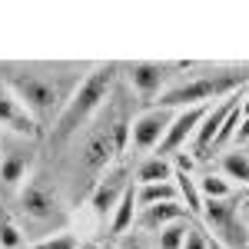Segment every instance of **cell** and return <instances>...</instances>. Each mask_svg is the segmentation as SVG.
<instances>
[{
  "mask_svg": "<svg viewBox=\"0 0 249 249\" xmlns=\"http://www.w3.org/2000/svg\"><path fill=\"white\" fill-rule=\"evenodd\" d=\"M170 120H173V110H166V107H150L140 116H133L130 120V146H136L140 153L160 150L163 136L170 130Z\"/></svg>",
  "mask_w": 249,
  "mask_h": 249,
  "instance_id": "cell-7",
  "label": "cell"
},
{
  "mask_svg": "<svg viewBox=\"0 0 249 249\" xmlns=\"http://www.w3.org/2000/svg\"><path fill=\"white\" fill-rule=\"evenodd\" d=\"M113 83H116V63H96L87 77L73 87L70 100L63 103L57 123L50 126L57 143H67L70 136H77L90 120H93L113 96Z\"/></svg>",
  "mask_w": 249,
  "mask_h": 249,
  "instance_id": "cell-1",
  "label": "cell"
},
{
  "mask_svg": "<svg viewBox=\"0 0 249 249\" xmlns=\"http://www.w3.org/2000/svg\"><path fill=\"white\" fill-rule=\"evenodd\" d=\"M210 107L213 103H206V107H183V110H173L170 130H166L163 143H160V156L176 153L179 146H186L193 136H196V130H199V123H203V116H206Z\"/></svg>",
  "mask_w": 249,
  "mask_h": 249,
  "instance_id": "cell-9",
  "label": "cell"
},
{
  "mask_svg": "<svg viewBox=\"0 0 249 249\" xmlns=\"http://www.w3.org/2000/svg\"><path fill=\"white\" fill-rule=\"evenodd\" d=\"M243 87H249V70H210V73H196V77L183 80L176 87H166L156 107H166V110L206 107V103L239 93Z\"/></svg>",
  "mask_w": 249,
  "mask_h": 249,
  "instance_id": "cell-3",
  "label": "cell"
},
{
  "mask_svg": "<svg viewBox=\"0 0 249 249\" xmlns=\"http://www.w3.org/2000/svg\"><path fill=\"white\" fill-rule=\"evenodd\" d=\"M186 223H173V226H166V230H160L156 236H160V249H183V239H186Z\"/></svg>",
  "mask_w": 249,
  "mask_h": 249,
  "instance_id": "cell-22",
  "label": "cell"
},
{
  "mask_svg": "<svg viewBox=\"0 0 249 249\" xmlns=\"http://www.w3.org/2000/svg\"><path fill=\"white\" fill-rule=\"evenodd\" d=\"M223 176L226 179H236V183H249V156L232 150V153L223 156Z\"/></svg>",
  "mask_w": 249,
  "mask_h": 249,
  "instance_id": "cell-20",
  "label": "cell"
},
{
  "mask_svg": "<svg viewBox=\"0 0 249 249\" xmlns=\"http://www.w3.org/2000/svg\"><path fill=\"white\" fill-rule=\"evenodd\" d=\"M17 199H20V213H23L30 223L47 226V223H53V219L63 216L60 193H57V186L50 183V176H47L43 170L30 173V179L17 190Z\"/></svg>",
  "mask_w": 249,
  "mask_h": 249,
  "instance_id": "cell-5",
  "label": "cell"
},
{
  "mask_svg": "<svg viewBox=\"0 0 249 249\" xmlns=\"http://www.w3.org/2000/svg\"><path fill=\"white\" fill-rule=\"evenodd\" d=\"M196 186L203 199H232V183L223 173H206L203 179H196Z\"/></svg>",
  "mask_w": 249,
  "mask_h": 249,
  "instance_id": "cell-19",
  "label": "cell"
},
{
  "mask_svg": "<svg viewBox=\"0 0 249 249\" xmlns=\"http://www.w3.org/2000/svg\"><path fill=\"white\" fill-rule=\"evenodd\" d=\"M0 140H3V136H0Z\"/></svg>",
  "mask_w": 249,
  "mask_h": 249,
  "instance_id": "cell-28",
  "label": "cell"
},
{
  "mask_svg": "<svg viewBox=\"0 0 249 249\" xmlns=\"http://www.w3.org/2000/svg\"><path fill=\"white\" fill-rule=\"evenodd\" d=\"M116 249H146V243L140 239V236H133V232H126L123 239H120V246Z\"/></svg>",
  "mask_w": 249,
  "mask_h": 249,
  "instance_id": "cell-25",
  "label": "cell"
},
{
  "mask_svg": "<svg viewBox=\"0 0 249 249\" xmlns=\"http://www.w3.org/2000/svg\"><path fill=\"white\" fill-rule=\"evenodd\" d=\"M173 223H186L183 203H156V206H146V210H136L133 226H140L146 232H160L166 226H173Z\"/></svg>",
  "mask_w": 249,
  "mask_h": 249,
  "instance_id": "cell-13",
  "label": "cell"
},
{
  "mask_svg": "<svg viewBox=\"0 0 249 249\" xmlns=\"http://www.w3.org/2000/svg\"><path fill=\"white\" fill-rule=\"evenodd\" d=\"M173 186H176V193H179V203H183V210L186 213H199L203 210V196H199V186H196V179L193 176H186V173H173Z\"/></svg>",
  "mask_w": 249,
  "mask_h": 249,
  "instance_id": "cell-18",
  "label": "cell"
},
{
  "mask_svg": "<svg viewBox=\"0 0 249 249\" xmlns=\"http://www.w3.org/2000/svg\"><path fill=\"white\" fill-rule=\"evenodd\" d=\"M173 163L166 156H146L140 166H136V186H146V183H173Z\"/></svg>",
  "mask_w": 249,
  "mask_h": 249,
  "instance_id": "cell-15",
  "label": "cell"
},
{
  "mask_svg": "<svg viewBox=\"0 0 249 249\" xmlns=\"http://www.w3.org/2000/svg\"><path fill=\"white\" fill-rule=\"evenodd\" d=\"M126 190H130L126 170H123V166H110V170L93 183V190H90V206H93V213L96 216H110V213L116 210V203H120V196Z\"/></svg>",
  "mask_w": 249,
  "mask_h": 249,
  "instance_id": "cell-12",
  "label": "cell"
},
{
  "mask_svg": "<svg viewBox=\"0 0 249 249\" xmlns=\"http://www.w3.org/2000/svg\"><path fill=\"white\" fill-rule=\"evenodd\" d=\"M166 77H170V67L156 63V60H140V63H130V70H126V80L143 103H153L156 96H163Z\"/></svg>",
  "mask_w": 249,
  "mask_h": 249,
  "instance_id": "cell-8",
  "label": "cell"
},
{
  "mask_svg": "<svg viewBox=\"0 0 249 249\" xmlns=\"http://www.w3.org/2000/svg\"><path fill=\"white\" fill-rule=\"evenodd\" d=\"M0 246L3 249H20L23 246V232L14 219H0Z\"/></svg>",
  "mask_w": 249,
  "mask_h": 249,
  "instance_id": "cell-23",
  "label": "cell"
},
{
  "mask_svg": "<svg viewBox=\"0 0 249 249\" xmlns=\"http://www.w3.org/2000/svg\"><path fill=\"white\" fill-rule=\"evenodd\" d=\"M80 249H113V246H107V243H83Z\"/></svg>",
  "mask_w": 249,
  "mask_h": 249,
  "instance_id": "cell-26",
  "label": "cell"
},
{
  "mask_svg": "<svg viewBox=\"0 0 249 249\" xmlns=\"http://www.w3.org/2000/svg\"><path fill=\"white\" fill-rule=\"evenodd\" d=\"M210 249H226V246H223V243H216V239H213V243H210Z\"/></svg>",
  "mask_w": 249,
  "mask_h": 249,
  "instance_id": "cell-27",
  "label": "cell"
},
{
  "mask_svg": "<svg viewBox=\"0 0 249 249\" xmlns=\"http://www.w3.org/2000/svg\"><path fill=\"white\" fill-rule=\"evenodd\" d=\"M3 83L14 90V96L23 103V110L30 113V120L37 123L40 130L57 123L63 103L73 93V87H67L60 77H50V73H43V70H23V67L7 70Z\"/></svg>",
  "mask_w": 249,
  "mask_h": 249,
  "instance_id": "cell-2",
  "label": "cell"
},
{
  "mask_svg": "<svg viewBox=\"0 0 249 249\" xmlns=\"http://www.w3.org/2000/svg\"><path fill=\"white\" fill-rule=\"evenodd\" d=\"M0 130H7L14 136H27V140H37L40 136V126L30 120V113L23 110V103L3 83V77H0Z\"/></svg>",
  "mask_w": 249,
  "mask_h": 249,
  "instance_id": "cell-10",
  "label": "cell"
},
{
  "mask_svg": "<svg viewBox=\"0 0 249 249\" xmlns=\"http://www.w3.org/2000/svg\"><path fill=\"white\" fill-rule=\"evenodd\" d=\"M203 219L210 223L216 232H226L232 230V223H236V210H232V203L230 199H203Z\"/></svg>",
  "mask_w": 249,
  "mask_h": 249,
  "instance_id": "cell-16",
  "label": "cell"
},
{
  "mask_svg": "<svg viewBox=\"0 0 249 249\" xmlns=\"http://www.w3.org/2000/svg\"><path fill=\"white\" fill-rule=\"evenodd\" d=\"M236 107H239V93L226 96V100L213 103L210 110H206L203 123H199V130H196V136H193V153H196V156H206V150L216 146V136H219L223 123H226V116H230Z\"/></svg>",
  "mask_w": 249,
  "mask_h": 249,
  "instance_id": "cell-11",
  "label": "cell"
},
{
  "mask_svg": "<svg viewBox=\"0 0 249 249\" xmlns=\"http://www.w3.org/2000/svg\"><path fill=\"white\" fill-rule=\"evenodd\" d=\"M126 146H130V120L126 116L100 123L83 136V146L77 153V173L87 176V183H96Z\"/></svg>",
  "mask_w": 249,
  "mask_h": 249,
  "instance_id": "cell-4",
  "label": "cell"
},
{
  "mask_svg": "<svg viewBox=\"0 0 249 249\" xmlns=\"http://www.w3.org/2000/svg\"><path fill=\"white\" fill-rule=\"evenodd\" d=\"M37 170V150L27 136H3L0 140V193H17L30 173Z\"/></svg>",
  "mask_w": 249,
  "mask_h": 249,
  "instance_id": "cell-6",
  "label": "cell"
},
{
  "mask_svg": "<svg viewBox=\"0 0 249 249\" xmlns=\"http://www.w3.org/2000/svg\"><path fill=\"white\" fill-rule=\"evenodd\" d=\"M183 249H210V239L203 236L199 230H186V239H183Z\"/></svg>",
  "mask_w": 249,
  "mask_h": 249,
  "instance_id": "cell-24",
  "label": "cell"
},
{
  "mask_svg": "<svg viewBox=\"0 0 249 249\" xmlns=\"http://www.w3.org/2000/svg\"><path fill=\"white\" fill-rule=\"evenodd\" d=\"M156 203H179V193L173 183H146V186H136V210H146Z\"/></svg>",
  "mask_w": 249,
  "mask_h": 249,
  "instance_id": "cell-17",
  "label": "cell"
},
{
  "mask_svg": "<svg viewBox=\"0 0 249 249\" xmlns=\"http://www.w3.org/2000/svg\"><path fill=\"white\" fill-rule=\"evenodd\" d=\"M136 223V186L120 196V203H116V210L110 213V232L113 236H126V230H133Z\"/></svg>",
  "mask_w": 249,
  "mask_h": 249,
  "instance_id": "cell-14",
  "label": "cell"
},
{
  "mask_svg": "<svg viewBox=\"0 0 249 249\" xmlns=\"http://www.w3.org/2000/svg\"><path fill=\"white\" fill-rule=\"evenodd\" d=\"M20 249H80V243L70 232H53V236H43L37 243H23Z\"/></svg>",
  "mask_w": 249,
  "mask_h": 249,
  "instance_id": "cell-21",
  "label": "cell"
}]
</instances>
